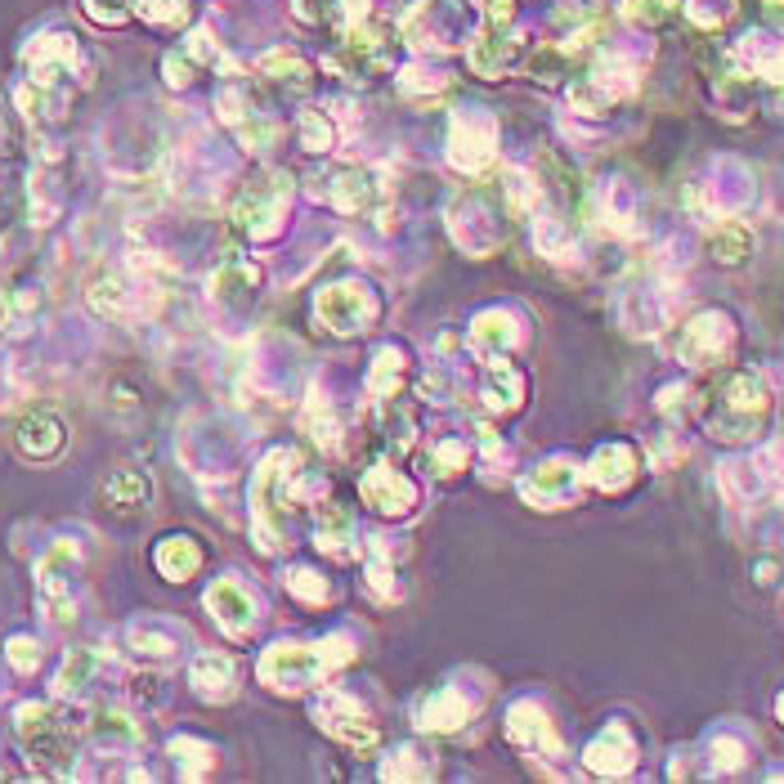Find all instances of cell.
<instances>
[{
    "label": "cell",
    "instance_id": "1",
    "mask_svg": "<svg viewBox=\"0 0 784 784\" xmlns=\"http://www.w3.org/2000/svg\"><path fill=\"white\" fill-rule=\"evenodd\" d=\"M355 650L346 636H327L319 646H274L265 659H261V681L269 691H305L310 681H319L323 672H332L336 664H350Z\"/></svg>",
    "mask_w": 784,
    "mask_h": 784
},
{
    "label": "cell",
    "instance_id": "2",
    "mask_svg": "<svg viewBox=\"0 0 784 784\" xmlns=\"http://www.w3.org/2000/svg\"><path fill=\"white\" fill-rule=\"evenodd\" d=\"M297 480V453L278 449L265 458L261 475H256V533H261V547L274 552L283 547V524H287V488Z\"/></svg>",
    "mask_w": 784,
    "mask_h": 784
},
{
    "label": "cell",
    "instance_id": "3",
    "mask_svg": "<svg viewBox=\"0 0 784 784\" xmlns=\"http://www.w3.org/2000/svg\"><path fill=\"white\" fill-rule=\"evenodd\" d=\"M283 203H287V175H261L252 184H242L238 198H233V211H229L233 229L252 233V238H265L278 224Z\"/></svg>",
    "mask_w": 784,
    "mask_h": 784
},
{
    "label": "cell",
    "instance_id": "4",
    "mask_svg": "<svg viewBox=\"0 0 784 784\" xmlns=\"http://www.w3.org/2000/svg\"><path fill=\"white\" fill-rule=\"evenodd\" d=\"M314 310H319L323 327H332V332H364L372 319V297L359 283H336V287L319 291Z\"/></svg>",
    "mask_w": 784,
    "mask_h": 784
},
{
    "label": "cell",
    "instance_id": "5",
    "mask_svg": "<svg viewBox=\"0 0 784 784\" xmlns=\"http://www.w3.org/2000/svg\"><path fill=\"white\" fill-rule=\"evenodd\" d=\"M319 722L327 735H336V740H346L350 749H368L377 740V726L372 717L359 708V700L350 695H341V691H327L323 704H319Z\"/></svg>",
    "mask_w": 784,
    "mask_h": 784
},
{
    "label": "cell",
    "instance_id": "6",
    "mask_svg": "<svg viewBox=\"0 0 784 784\" xmlns=\"http://www.w3.org/2000/svg\"><path fill=\"white\" fill-rule=\"evenodd\" d=\"M327 198L336 211H346V216H368L381 198H385V188L372 171L364 166H350V171H336L332 184H327Z\"/></svg>",
    "mask_w": 784,
    "mask_h": 784
},
{
    "label": "cell",
    "instance_id": "7",
    "mask_svg": "<svg viewBox=\"0 0 784 784\" xmlns=\"http://www.w3.org/2000/svg\"><path fill=\"white\" fill-rule=\"evenodd\" d=\"M207 610L220 619L224 632H252L256 627V597L238 578H220L207 592Z\"/></svg>",
    "mask_w": 784,
    "mask_h": 784
},
{
    "label": "cell",
    "instance_id": "8",
    "mask_svg": "<svg viewBox=\"0 0 784 784\" xmlns=\"http://www.w3.org/2000/svg\"><path fill=\"white\" fill-rule=\"evenodd\" d=\"M364 498H368L377 511L400 516V511H408V503H413V484H408L404 475H395L390 466H372V471L364 475Z\"/></svg>",
    "mask_w": 784,
    "mask_h": 784
},
{
    "label": "cell",
    "instance_id": "9",
    "mask_svg": "<svg viewBox=\"0 0 784 784\" xmlns=\"http://www.w3.org/2000/svg\"><path fill=\"white\" fill-rule=\"evenodd\" d=\"M233 659L229 655H203L193 664V681H198V691L207 700H229L233 695Z\"/></svg>",
    "mask_w": 784,
    "mask_h": 784
},
{
    "label": "cell",
    "instance_id": "10",
    "mask_svg": "<svg viewBox=\"0 0 784 784\" xmlns=\"http://www.w3.org/2000/svg\"><path fill=\"white\" fill-rule=\"evenodd\" d=\"M19 449H23L27 458H55V453L64 449V422H55V417H32V422H23Z\"/></svg>",
    "mask_w": 784,
    "mask_h": 784
},
{
    "label": "cell",
    "instance_id": "11",
    "mask_svg": "<svg viewBox=\"0 0 784 784\" xmlns=\"http://www.w3.org/2000/svg\"><path fill=\"white\" fill-rule=\"evenodd\" d=\"M149 498H153V484L143 480V475H135V471H117V475L104 484V503H108L113 511H139Z\"/></svg>",
    "mask_w": 784,
    "mask_h": 784
},
{
    "label": "cell",
    "instance_id": "12",
    "mask_svg": "<svg viewBox=\"0 0 784 784\" xmlns=\"http://www.w3.org/2000/svg\"><path fill=\"white\" fill-rule=\"evenodd\" d=\"M203 565V552L193 538H166V543L158 547V569L171 578V583H184L193 569Z\"/></svg>",
    "mask_w": 784,
    "mask_h": 784
},
{
    "label": "cell",
    "instance_id": "13",
    "mask_svg": "<svg viewBox=\"0 0 784 784\" xmlns=\"http://www.w3.org/2000/svg\"><path fill=\"white\" fill-rule=\"evenodd\" d=\"M404 381H408V364H404V355H400V350H385V355H377V359H372V377H368L372 395L395 400L400 390H404Z\"/></svg>",
    "mask_w": 784,
    "mask_h": 784
},
{
    "label": "cell",
    "instance_id": "14",
    "mask_svg": "<svg viewBox=\"0 0 784 784\" xmlns=\"http://www.w3.org/2000/svg\"><path fill=\"white\" fill-rule=\"evenodd\" d=\"M484 404L494 413H511L520 404V377L507 364H488V381H484Z\"/></svg>",
    "mask_w": 784,
    "mask_h": 784
},
{
    "label": "cell",
    "instance_id": "15",
    "mask_svg": "<svg viewBox=\"0 0 784 784\" xmlns=\"http://www.w3.org/2000/svg\"><path fill=\"white\" fill-rule=\"evenodd\" d=\"M261 283V269L247 261V256H229L220 269H216V278H211V287H216V297H238V291H252Z\"/></svg>",
    "mask_w": 784,
    "mask_h": 784
},
{
    "label": "cell",
    "instance_id": "16",
    "mask_svg": "<svg viewBox=\"0 0 784 784\" xmlns=\"http://www.w3.org/2000/svg\"><path fill=\"white\" fill-rule=\"evenodd\" d=\"M422 722H426L430 730H458V726L466 722V700H462V695H453V691L435 695V700L422 708Z\"/></svg>",
    "mask_w": 784,
    "mask_h": 784
},
{
    "label": "cell",
    "instance_id": "17",
    "mask_svg": "<svg viewBox=\"0 0 784 784\" xmlns=\"http://www.w3.org/2000/svg\"><path fill=\"white\" fill-rule=\"evenodd\" d=\"M749 247H753V233H749L745 224H722V229H713V256H717L722 265L745 261Z\"/></svg>",
    "mask_w": 784,
    "mask_h": 784
},
{
    "label": "cell",
    "instance_id": "18",
    "mask_svg": "<svg viewBox=\"0 0 784 784\" xmlns=\"http://www.w3.org/2000/svg\"><path fill=\"white\" fill-rule=\"evenodd\" d=\"M346 529H350V520H346V511H341L336 503H323L314 511V538H319L323 552H336L341 543H346Z\"/></svg>",
    "mask_w": 784,
    "mask_h": 784
},
{
    "label": "cell",
    "instance_id": "19",
    "mask_svg": "<svg viewBox=\"0 0 784 784\" xmlns=\"http://www.w3.org/2000/svg\"><path fill=\"white\" fill-rule=\"evenodd\" d=\"M511 336H516V332L507 327L503 314H480V319H475V332H471L475 350H498V346H507Z\"/></svg>",
    "mask_w": 784,
    "mask_h": 784
},
{
    "label": "cell",
    "instance_id": "20",
    "mask_svg": "<svg viewBox=\"0 0 784 784\" xmlns=\"http://www.w3.org/2000/svg\"><path fill=\"white\" fill-rule=\"evenodd\" d=\"M462 462H466V449H462V445H453V439H445V445H435V449H430V458H426V466H430L435 475H453V471H462Z\"/></svg>",
    "mask_w": 784,
    "mask_h": 784
},
{
    "label": "cell",
    "instance_id": "21",
    "mask_svg": "<svg viewBox=\"0 0 784 784\" xmlns=\"http://www.w3.org/2000/svg\"><path fill=\"white\" fill-rule=\"evenodd\" d=\"M291 592H297L301 601L323 606V601H327V583H323L314 569H297V574H291Z\"/></svg>",
    "mask_w": 784,
    "mask_h": 784
},
{
    "label": "cell",
    "instance_id": "22",
    "mask_svg": "<svg viewBox=\"0 0 784 784\" xmlns=\"http://www.w3.org/2000/svg\"><path fill=\"white\" fill-rule=\"evenodd\" d=\"M301 135H305V143L314 153H323V149H332V126L319 117V113H310L305 122H301Z\"/></svg>",
    "mask_w": 784,
    "mask_h": 784
}]
</instances>
